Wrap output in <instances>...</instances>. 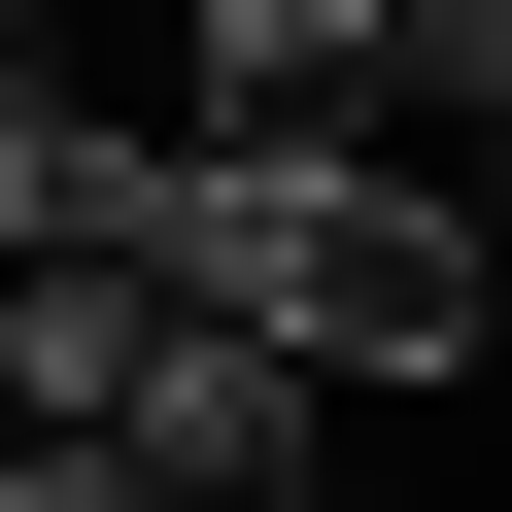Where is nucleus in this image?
<instances>
[{"instance_id": "nucleus-4", "label": "nucleus", "mask_w": 512, "mask_h": 512, "mask_svg": "<svg viewBox=\"0 0 512 512\" xmlns=\"http://www.w3.org/2000/svg\"><path fill=\"white\" fill-rule=\"evenodd\" d=\"M69 103H103V69L35 35V0H0V274H35V239H69Z\"/></svg>"}, {"instance_id": "nucleus-3", "label": "nucleus", "mask_w": 512, "mask_h": 512, "mask_svg": "<svg viewBox=\"0 0 512 512\" xmlns=\"http://www.w3.org/2000/svg\"><path fill=\"white\" fill-rule=\"evenodd\" d=\"M69 478H137V512H308V478H342V376L205 308V342H171V376H137L103 444H69Z\"/></svg>"}, {"instance_id": "nucleus-1", "label": "nucleus", "mask_w": 512, "mask_h": 512, "mask_svg": "<svg viewBox=\"0 0 512 512\" xmlns=\"http://www.w3.org/2000/svg\"><path fill=\"white\" fill-rule=\"evenodd\" d=\"M205 308L308 342L342 410H444V376L512 342V205L410 171V137H342V171H239V137H205Z\"/></svg>"}, {"instance_id": "nucleus-2", "label": "nucleus", "mask_w": 512, "mask_h": 512, "mask_svg": "<svg viewBox=\"0 0 512 512\" xmlns=\"http://www.w3.org/2000/svg\"><path fill=\"white\" fill-rule=\"evenodd\" d=\"M171 137H239V171L410 137V0H171Z\"/></svg>"}]
</instances>
